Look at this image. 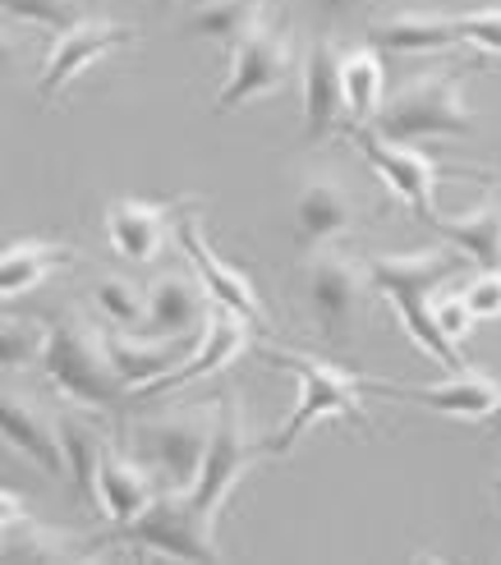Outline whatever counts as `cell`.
Returning a JSON list of instances; mask_svg holds the SVG:
<instances>
[{"instance_id": "cell-1", "label": "cell", "mask_w": 501, "mask_h": 565, "mask_svg": "<svg viewBox=\"0 0 501 565\" xmlns=\"http://www.w3.org/2000/svg\"><path fill=\"white\" fill-rule=\"evenodd\" d=\"M456 258L447 248H424V253H382V258L369 263V280L373 290L386 299V308L401 318L405 335L419 345L433 363L441 369H465L460 350L441 335L437 327V295L456 280Z\"/></svg>"}, {"instance_id": "cell-2", "label": "cell", "mask_w": 501, "mask_h": 565, "mask_svg": "<svg viewBox=\"0 0 501 565\" xmlns=\"http://www.w3.org/2000/svg\"><path fill=\"white\" fill-rule=\"evenodd\" d=\"M258 359L299 377L295 414L271 437H263L267 456H290V450L299 446V437L309 428H318V423H327V418H345L359 433H373L364 401H359V395H364V377L359 373H345L341 363H327L318 354H295V350H276V345H258Z\"/></svg>"}, {"instance_id": "cell-3", "label": "cell", "mask_w": 501, "mask_h": 565, "mask_svg": "<svg viewBox=\"0 0 501 565\" xmlns=\"http://www.w3.org/2000/svg\"><path fill=\"white\" fill-rule=\"evenodd\" d=\"M42 373L51 377V386L61 395H70L74 405H88V409H116L129 391L106 354V335L83 318L46 322Z\"/></svg>"}, {"instance_id": "cell-4", "label": "cell", "mask_w": 501, "mask_h": 565, "mask_svg": "<svg viewBox=\"0 0 501 565\" xmlns=\"http://www.w3.org/2000/svg\"><path fill=\"white\" fill-rule=\"evenodd\" d=\"M373 129L396 143H424V138H469L479 125L465 106V78L451 70H433L409 78L396 97H386Z\"/></svg>"}, {"instance_id": "cell-5", "label": "cell", "mask_w": 501, "mask_h": 565, "mask_svg": "<svg viewBox=\"0 0 501 565\" xmlns=\"http://www.w3.org/2000/svg\"><path fill=\"white\" fill-rule=\"evenodd\" d=\"M212 529L216 520H207L189 492L161 488L143 515H134L129 524H116V539L143 552H157V556H175V561H221V543Z\"/></svg>"}, {"instance_id": "cell-6", "label": "cell", "mask_w": 501, "mask_h": 565, "mask_svg": "<svg viewBox=\"0 0 501 565\" xmlns=\"http://www.w3.org/2000/svg\"><path fill=\"white\" fill-rule=\"evenodd\" d=\"M212 428H216V405L184 409L171 418H143V423H134V456L157 473L161 488L189 492L203 473Z\"/></svg>"}, {"instance_id": "cell-7", "label": "cell", "mask_w": 501, "mask_h": 565, "mask_svg": "<svg viewBox=\"0 0 501 565\" xmlns=\"http://www.w3.org/2000/svg\"><path fill=\"white\" fill-rule=\"evenodd\" d=\"M299 61H295V42H290V28L286 23H258L231 46V74L216 93V116L226 110H239L258 97L281 93L286 83L295 78Z\"/></svg>"}, {"instance_id": "cell-8", "label": "cell", "mask_w": 501, "mask_h": 565, "mask_svg": "<svg viewBox=\"0 0 501 565\" xmlns=\"http://www.w3.org/2000/svg\"><path fill=\"white\" fill-rule=\"evenodd\" d=\"M350 138L354 148L364 152V161L382 175V184L392 189L401 203L419 216L424 225H437V212H433V189L441 175H465V180H479V171L469 166H441L433 161L428 152H419L414 143H396V138L377 134L373 125H350Z\"/></svg>"}, {"instance_id": "cell-9", "label": "cell", "mask_w": 501, "mask_h": 565, "mask_svg": "<svg viewBox=\"0 0 501 565\" xmlns=\"http://www.w3.org/2000/svg\"><path fill=\"white\" fill-rule=\"evenodd\" d=\"M267 456V446L248 437L244 428V401L235 391H226L216 401V428H212V446H207V460H203V473H199V483L189 488L193 505L216 520L221 515V505L231 501V492L239 488V478L254 469L258 460Z\"/></svg>"}, {"instance_id": "cell-10", "label": "cell", "mask_w": 501, "mask_h": 565, "mask_svg": "<svg viewBox=\"0 0 501 565\" xmlns=\"http://www.w3.org/2000/svg\"><path fill=\"white\" fill-rule=\"evenodd\" d=\"M369 286H373L369 267H359L354 258H345L337 248H318V253H309V263H303V303H309L313 322L331 341H345L354 331L359 313H364Z\"/></svg>"}, {"instance_id": "cell-11", "label": "cell", "mask_w": 501, "mask_h": 565, "mask_svg": "<svg viewBox=\"0 0 501 565\" xmlns=\"http://www.w3.org/2000/svg\"><path fill=\"white\" fill-rule=\"evenodd\" d=\"M129 42H138L134 23H116V19H78V23H70L65 33L51 38V51L42 61V78H38V102L55 106L78 74H88L97 61H106L110 51H120Z\"/></svg>"}, {"instance_id": "cell-12", "label": "cell", "mask_w": 501, "mask_h": 565, "mask_svg": "<svg viewBox=\"0 0 501 565\" xmlns=\"http://www.w3.org/2000/svg\"><path fill=\"white\" fill-rule=\"evenodd\" d=\"M175 239H180V248H184V258L193 263V276L203 280V290H207L212 303L235 308V313H239L248 327H254V331H267V327H271L267 308H263V299H258V290H254V280H248L235 263H226V258H221V253L207 244L203 225H199V198H193V203L180 212Z\"/></svg>"}, {"instance_id": "cell-13", "label": "cell", "mask_w": 501, "mask_h": 565, "mask_svg": "<svg viewBox=\"0 0 501 565\" xmlns=\"http://www.w3.org/2000/svg\"><path fill=\"white\" fill-rule=\"evenodd\" d=\"M364 391L373 395H392V401H409V405H428L433 414H447V418H465V423H483L497 401H501V386L488 373L475 369H460L447 382H386V377H364Z\"/></svg>"}, {"instance_id": "cell-14", "label": "cell", "mask_w": 501, "mask_h": 565, "mask_svg": "<svg viewBox=\"0 0 501 565\" xmlns=\"http://www.w3.org/2000/svg\"><path fill=\"white\" fill-rule=\"evenodd\" d=\"M193 203V198H180V203H143V198H116L106 203V244L120 263L148 267L161 258L166 235L175 231L180 212Z\"/></svg>"}, {"instance_id": "cell-15", "label": "cell", "mask_w": 501, "mask_h": 565, "mask_svg": "<svg viewBox=\"0 0 501 565\" xmlns=\"http://www.w3.org/2000/svg\"><path fill=\"white\" fill-rule=\"evenodd\" d=\"M359 225V203L350 184H341L337 175H309L299 189L295 203V244L299 253H318L331 248L337 239H345Z\"/></svg>"}, {"instance_id": "cell-16", "label": "cell", "mask_w": 501, "mask_h": 565, "mask_svg": "<svg viewBox=\"0 0 501 565\" xmlns=\"http://www.w3.org/2000/svg\"><path fill=\"white\" fill-rule=\"evenodd\" d=\"M299 83H303V143H322L327 134L345 125V83H341V55L327 38L309 42L299 61Z\"/></svg>"}, {"instance_id": "cell-17", "label": "cell", "mask_w": 501, "mask_h": 565, "mask_svg": "<svg viewBox=\"0 0 501 565\" xmlns=\"http://www.w3.org/2000/svg\"><path fill=\"white\" fill-rule=\"evenodd\" d=\"M102 335H106V354H110V363H116V373H120V382L129 391H143L157 377L175 373L203 341V335H171V341H166V335L116 331V327H106Z\"/></svg>"}, {"instance_id": "cell-18", "label": "cell", "mask_w": 501, "mask_h": 565, "mask_svg": "<svg viewBox=\"0 0 501 565\" xmlns=\"http://www.w3.org/2000/svg\"><path fill=\"white\" fill-rule=\"evenodd\" d=\"M248 327L235 308H221V303H212V318H207V327H203V341H199V350H193L175 373H166V377H157L152 386H143L138 395H166V391H180V386H193V382H203V377H212V373H221V369H231V363L248 350Z\"/></svg>"}, {"instance_id": "cell-19", "label": "cell", "mask_w": 501, "mask_h": 565, "mask_svg": "<svg viewBox=\"0 0 501 565\" xmlns=\"http://www.w3.org/2000/svg\"><path fill=\"white\" fill-rule=\"evenodd\" d=\"M212 318V303H207V290H203V280L193 286L189 276L180 271H161L152 276V286H148V318H143V335H199Z\"/></svg>"}, {"instance_id": "cell-20", "label": "cell", "mask_w": 501, "mask_h": 565, "mask_svg": "<svg viewBox=\"0 0 501 565\" xmlns=\"http://www.w3.org/2000/svg\"><path fill=\"white\" fill-rule=\"evenodd\" d=\"M0 433H6V446H14L23 460H33L46 473L65 469V450H61V428L28 401V395L6 386V401H0Z\"/></svg>"}, {"instance_id": "cell-21", "label": "cell", "mask_w": 501, "mask_h": 565, "mask_svg": "<svg viewBox=\"0 0 501 565\" xmlns=\"http://www.w3.org/2000/svg\"><path fill=\"white\" fill-rule=\"evenodd\" d=\"M369 42L396 55H428V51H465V33H460V14H437V10H419V14H392L369 28Z\"/></svg>"}, {"instance_id": "cell-22", "label": "cell", "mask_w": 501, "mask_h": 565, "mask_svg": "<svg viewBox=\"0 0 501 565\" xmlns=\"http://www.w3.org/2000/svg\"><path fill=\"white\" fill-rule=\"evenodd\" d=\"M157 473L134 460V456H120V450L106 446V460H102V473H97V505L110 524H129L134 515H143L152 497H157Z\"/></svg>"}, {"instance_id": "cell-23", "label": "cell", "mask_w": 501, "mask_h": 565, "mask_svg": "<svg viewBox=\"0 0 501 565\" xmlns=\"http://www.w3.org/2000/svg\"><path fill=\"white\" fill-rule=\"evenodd\" d=\"M74 258L78 253L61 239H14V244H6V253H0V299L6 303L23 299L28 290H38L51 271L70 267Z\"/></svg>"}, {"instance_id": "cell-24", "label": "cell", "mask_w": 501, "mask_h": 565, "mask_svg": "<svg viewBox=\"0 0 501 565\" xmlns=\"http://www.w3.org/2000/svg\"><path fill=\"white\" fill-rule=\"evenodd\" d=\"M61 450H65V473L78 501H97V473L106 460V437L97 433V423L88 414H61Z\"/></svg>"}, {"instance_id": "cell-25", "label": "cell", "mask_w": 501, "mask_h": 565, "mask_svg": "<svg viewBox=\"0 0 501 565\" xmlns=\"http://www.w3.org/2000/svg\"><path fill=\"white\" fill-rule=\"evenodd\" d=\"M433 231L447 235L479 271L501 267V203H483V207L465 212V216H437Z\"/></svg>"}, {"instance_id": "cell-26", "label": "cell", "mask_w": 501, "mask_h": 565, "mask_svg": "<svg viewBox=\"0 0 501 565\" xmlns=\"http://www.w3.org/2000/svg\"><path fill=\"white\" fill-rule=\"evenodd\" d=\"M341 83H345V110L354 125H377L386 106V74L373 46H354L341 55Z\"/></svg>"}, {"instance_id": "cell-27", "label": "cell", "mask_w": 501, "mask_h": 565, "mask_svg": "<svg viewBox=\"0 0 501 565\" xmlns=\"http://www.w3.org/2000/svg\"><path fill=\"white\" fill-rule=\"evenodd\" d=\"M263 19H267V0H199L193 14L184 19V33L235 46L248 28H258Z\"/></svg>"}, {"instance_id": "cell-28", "label": "cell", "mask_w": 501, "mask_h": 565, "mask_svg": "<svg viewBox=\"0 0 501 565\" xmlns=\"http://www.w3.org/2000/svg\"><path fill=\"white\" fill-rule=\"evenodd\" d=\"M88 299L102 313V322L116 327V331H138L143 318H148V290H138L134 280H125V276H97Z\"/></svg>"}, {"instance_id": "cell-29", "label": "cell", "mask_w": 501, "mask_h": 565, "mask_svg": "<svg viewBox=\"0 0 501 565\" xmlns=\"http://www.w3.org/2000/svg\"><path fill=\"white\" fill-rule=\"evenodd\" d=\"M42 354H46V327L6 318V327H0V369H6V377L28 373L33 363H42Z\"/></svg>"}, {"instance_id": "cell-30", "label": "cell", "mask_w": 501, "mask_h": 565, "mask_svg": "<svg viewBox=\"0 0 501 565\" xmlns=\"http://www.w3.org/2000/svg\"><path fill=\"white\" fill-rule=\"evenodd\" d=\"M0 10H6V19L46 28V33H65L70 23L83 19L74 0H0Z\"/></svg>"}, {"instance_id": "cell-31", "label": "cell", "mask_w": 501, "mask_h": 565, "mask_svg": "<svg viewBox=\"0 0 501 565\" xmlns=\"http://www.w3.org/2000/svg\"><path fill=\"white\" fill-rule=\"evenodd\" d=\"M475 308L465 303V295H456V290H441L437 295V327H441V335L460 350L465 341H469V331H475Z\"/></svg>"}, {"instance_id": "cell-32", "label": "cell", "mask_w": 501, "mask_h": 565, "mask_svg": "<svg viewBox=\"0 0 501 565\" xmlns=\"http://www.w3.org/2000/svg\"><path fill=\"white\" fill-rule=\"evenodd\" d=\"M460 33L475 51H488V55H501V6H488V10H465L460 14Z\"/></svg>"}, {"instance_id": "cell-33", "label": "cell", "mask_w": 501, "mask_h": 565, "mask_svg": "<svg viewBox=\"0 0 501 565\" xmlns=\"http://www.w3.org/2000/svg\"><path fill=\"white\" fill-rule=\"evenodd\" d=\"M460 295H465L469 308H475V318H479V322L501 318V267H483Z\"/></svg>"}, {"instance_id": "cell-34", "label": "cell", "mask_w": 501, "mask_h": 565, "mask_svg": "<svg viewBox=\"0 0 501 565\" xmlns=\"http://www.w3.org/2000/svg\"><path fill=\"white\" fill-rule=\"evenodd\" d=\"M309 6L322 14V19H359L364 10H373V0H309Z\"/></svg>"}, {"instance_id": "cell-35", "label": "cell", "mask_w": 501, "mask_h": 565, "mask_svg": "<svg viewBox=\"0 0 501 565\" xmlns=\"http://www.w3.org/2000/svg\"><path fill=\"white\" fill-rule=\"evenodd\" d=\"M483 423H488V428H492V433H497V437H501V401H497V409H492V414H488V418H483Z\"/></svg>"}, {"instance_id": "cell-36", "label": "cell", "mask_w": 501, "mask_h": 565, "mask_svg": "<svg viewBox=\"0 0 501 565\" xmlns=\"http://www.w3.org/2000/svg\"><path fill=\"white\" fill-rule=\"evenodd\" d=\"M152 6H157V10H175V6H180V0H152Z\"/></svg>"}, {"instance_id": "cell-37", "label": "cell", "mask_w": 501, "mask_h": 565, "mask_svg": "<svg viewBox=\"0 0 501 565\" xmlns=\"http://www.w3.org/2000/svg\"><path fill=\"white\" fill-rule=\"evenodd\" d=\"M497 501H501V483H497Z\"/></svg>"}, {"instance_id": "cell-38", "label": "cell", "mask_w": 501, "mask_h": 565, "mask_svg": "<svg viewBox=\"0 0 501 565\" xmlns=\"http://www.w3.org/2000/svg\"><path fill=\"white\" fill-rule=\"evenodd\" d=\"M189 6H199V0H189Z\"/></svg>"}]
</instances>
